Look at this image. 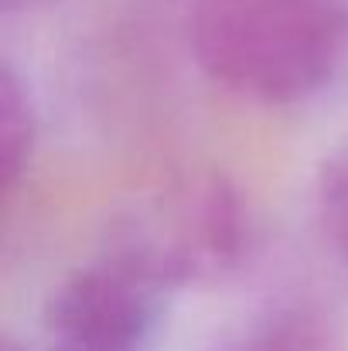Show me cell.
I'll use <instances>...</instances> for the list:
<instances>
[{
	"label": "cell",
	"instance_id": "obj_4",
	"mask_svg": "<svg viewBox=\"0 0 348 351\" xmlns=\"http://www.w3.org/2000/svg\"><path fill=\"white\" fill-rule=\"evenodd\" d=\"M209 351H348L338 321L311 300H277L239 321Z\"/></svg>",
	"mask_w": 348,
	"mask_h": 351
},
{
	"label": "cell",
	"instance_id": "obj_7",
	"mask_svg": "<svg viewBox=\"0 0 348 351\" xmlns=\"http://www.w3.org/2000/svg\"><path fill=\"white\" fill-rule=\"evenodd\" d=\"M51 3H58V0H0L3 14H31V10H41Z\"/></svg>",
	"mask_w": 348,
	"mask_h": 351
},
{
	"label": "cell",
	"instance_id": "obj_6",
	"mask_svg": "<svg viewBox=\"0 0 348 351\" xmlns=\"http://www.w3.org/2000/svg\"><path fill=\"white\" fill-rule=\"evenodd\" d=\"M314 219L332 259L348 273V136L321 160L314 178Z\"/></svg>",
	"mask_w": 348,
	"mask_h": 351
},
{
	"label": "cell",
	"instance_id": "obj_3",
	"mask_svg": "<svg viewBox=\"0 0 348 351\" xmlns=\"http://www.w3.org/2000/svg\"><path fill=\"white\" fill-rule=\"evenodd\" d=\"M171 293L100 252L72 269L41 314L45 351H157Z\"/></svg>",
	"mask_w": 348,
	"mask_h": 351
},
{
	"label": "cell",
	"instance_id": "obj_2",
	"mask_svg": "<svg viewBox=\"0 0 348 351\" xmlns=\"http://www.w3.org/2000/svg\"><path fill=\"white\" fill-rule=\"evenodd\" d=\"M256 245V219L219 171H185L126 202L106 226L103 249L167 293L235 276Z\"/></svg>",
	"mask_w": 348,
	"mask_h": 351
},
{
	"label": "cell",
	"instance_id": "obj_1",
	"mask_svg": "<svg viewBox=\"0 0 348 351\" xmlns=\"http://www.w3.org/2000/svg\"><path fill=\"white\" fill-rule=\"evenodd\" d=\"M188 48L222 89L301 106L348 65V0H188Z\"/></svg>",
	"mask_w": 348,
	"mask_h": 351
},
{
	"label": "cell",
	"instance_id": "obj_5",
	"mask_svg": "<svg viewBox=\"0 0 348 351\" xmlns=\"http://www.w3.org/2000/svg\"><path fill=\"white\" fill-rule=\"evenodd\" d=\"M34 143H38V113L31 89L21 79V72L7 62L0 72V174L7 195L27 174Z\"/></svg>",
	"mask_w": 348,
	"mask_h": 351
},
{
	"label": "cell",
	"instance_id": "obj_8",
	"mask_svg": "<svg viewBox=\"0 0 348 351\" xmlns=\"http://www.w3.org/2000/svg\"><path fill=\"white\" fill-rule=\"evenodd\" d=\"M0 351H27V348H21L17 341H10V338H7V341H3V348H0Z\"/></svg>",
	"mask_w": 348,
	"mask_h": 351
}]
</instances>
